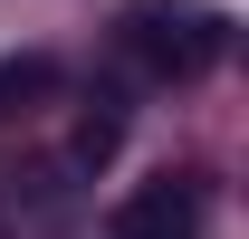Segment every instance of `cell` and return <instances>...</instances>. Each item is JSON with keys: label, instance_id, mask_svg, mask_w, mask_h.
<instances>
[{"label": "cell", "instance_id": "obj_4", "mask_svg": "<svg viewBox=\"0 0 249 239\" xmlns=\"http://www.w3.org/2000/svg\"><path fill=\"white\" fill-rule=\"evenodd\" d=\"M115 134H124L115 115H87V124H77V163H106V153H115Z\"/></svg>", "mask_w": 249, "mask_h": 239}, {"label": "cell", "instance_id": "obj_2", "mask_svg": "<svg viewBox=\"0 0 249 239\" xmlns=\"http://www.w3.org/2000/svg\"><path fill=\"white\" fill-rule=\"evenodd\" d=\"M115 239H201V182L163 172V182H144V191H124Z\"/></svg>", "mask_w": 249, "mask_h": 239}, {"label": "cell", "instance_id": "obj_3", "mask_svg": "<svg viewBox=\"0 0 249 239\" xmlns=\"http://www.w3.org/2000/svg\"><path fill=\"white\" fill-rule=\"evenodd\" d=\"M48 86H58V67H48V58H0V115H19V105H38Z\"/></svg>", "mask_w": 249, "mask_h": 239}, {"label": "cell", "instance_id": "obj_1", "mask_svg": "<svg viewBox=\"0 0 249 239\" xmlns=\"http://www.w3.org/2000/svg\"><path fill=\"white\" fill-rule=\"evenodd\" d=\"M124 48L154 67V77H201L230 48V19L201 10V0H134L124 10Z\"/></svg>", "mask_w": 249, "mask_h": 239}]
</instances>
